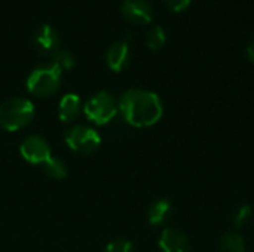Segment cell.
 <instances>
[{
  "mask_svg": "<svg viewBox=\"0 0 254 252\" xmlns=\"http://www.w3.org/2000/svg\"><path fill=\"white\" fill-rule=\"evenodd\" d=\"M247 56H249V59L254 64V40L249 45V48H247Z\"/></svg>",
  "mask_w": 254,
  "mask_h": 252,
  "instance_id": "ffe728a7",
  "label": "cell"
},
{
  "mask_svg": "<svg viewBox=\"0 0 254 252\" xmlns=\"http://www.w3.org/2000/svg\"><path fill=\"white\" fill-rule=\"evenodd\" d=\"M122 15L135 25H146L153 19V7L147 0H124Z\"/></svg>",
  "mask_w": 254,
  "mask_h": 252,
  "instance_id": "52a82bcc",
  "label": "cell"
},
{
  "mask_svg": "<svg viewBox=\"0 0 254 252\" xmlns=\"http://www.w3.org/2000/svg\"><path fill=\"white\" fill-rule=\"evenodd\" d=\"M51 59H52L51 62L55 64L61 71L63 70H71L76 65V59H74L73 53L65 50V49H60Z\"/></svg>",
  "mask_w": 254,
  "mask_h": 252,
  "instance_id": "2e32d148",
  "label": "cell"
},
{
  "mask_svg": "<svg viewBox=\"0 0 254 252\" xmlns=\"http://www.w3.org/2000/svg\"><path fill=\"white\" fill-rule=\"evenodd\" d=\"M64 140H65V144L68 146V149H71L73 151H76L82 156L92 154L94 151L98 150V147L101 144L100 134L95 129L82 126V125L68 128L64 134Z\"/></svg>",
  "mask_w": 254,
  "mask_h": 252,
  "instance_id": "5b68a950",
  "label": "cell"
},
{
  "mask_svg": "<svg viewBox=\"0 0 254 252\" xmlns=\"http://www.w3.org/2000/svg\"><path fill=\"white\" fill-rule=\"evenodd\" d=\"M119 111V104L115 97L106 91L92 95L83 105V113L86 119L95 125H107L112 122Z\"/></svg>",
  "mask_w": 254,
  "mask_h": 252,
  "instance_id": "277c9868",
  "label": "cell"
},
{
  "mask_svg": "<svg viewBox=\"0 0 254 252\" xmlns=\"http://www.w3.org/2000/svg\"><path fill=\"white\" fill-rule=\"evenodd\" d=\"M42 169L48 177H51L54 180H63L68 174L67 165L61 159H55V157H51L49 160H46L42 165Z\"/></svg>",
  "mask_w": 254,
  "mask_h": 252,
  "instance_id": "5bb4252c",
  "label": "cell"
},
{
  "mask_svg": "<svg viewBox=\"0 0 254 252\" xmlns=\"http://www.w3.org/2000/svg\"><path fill=\"white\" fill-rule=\"evenodd\" d=\"M34 46L43 56L52 58L60 50V36L57 30L48 24L40 25L33 36Z\"/></svg>",
  "mask_w": 254,
  "mask_h": 252,
  "instance_id": "ba28073f",
  "label": "cell"
},
{
  "mask_svg": "<svg viewBox=\"0 0 254 252\" xmlns=\"http://www.w3.org/2000/svg\"><path fill=\"white\" fill-rule=\"evenodd\" d=\"M220 252H246V244L241 235L235 232L225 233L219 244Z\"/></svg>",
  "mask_w": 254,
  "mask_h": 252,
  "instance_id": "4fadbf2b",
  "label": "cell"
},
{
  "mask_svg": "<svg viewBox=\"0 0 254 252\" xmlns=\"http://www.w3.org/2000/svg\"><path fill=\"white\" fill-rule=\"evenodd\" d=\"M167 34L161 25H155L149 30L146 36V45L150 50H161L165 46Z\"/></svg>",
  "mask_w": 254,
  "mask_h": 252,
  "instance_id": "9a60e30c",
  "label": "cell"
},
{
  "mask_svg": "<svg viewBox=\"0 0 254 252\" xmlns=\"http://www.w3.org/2000/svg\"><path fill=\"white\" fill-rule=\"evenodd\" d=\"M19 153L24 160L33 165H43L46 160L52 157L48 141L39 135L27 137L19 146Z\"/></svg>",
  "mask_w": 254,
  "mask_h": 252,
  "instance_id": "8992f818",
  "label": "cell"
},
{
  "mask_svg": "<svg viewBox=\"0 0 254 252\" xmlns=\"http://www.w3.org/2000/svg\"><path fill=\"white\" fill-rule=\"evenodd\" d=\"M82 111V101L79 98V95L76 94H65L60 104H58V117L60 120L68 123L73 122L79 117Z\"/></svg>",
  "mask_w": 254,
  "mask_h": 252,
  "instance_id": "8fae6325",
  "label": "cell"
},
{
  "mask_svg": "<svg viewBox=\"0 0 254 252\" xmlns=\"http://www.w3.org/2000/svg\"><path fill=\"white\" fill-rule=\"evenodd\" d=\"M161 252H190V242L188 236L174 227H168L159 238Z\"/></svg>",
  "mask_w": 254,
  "mask_h": 252,
  "instance_id": "9c48e42d",
  "label": "cell"
},
{
  "mask_svg": "<svg viewBox=\"0 0 254 252\" xmlns=\"http://www.w3.org/2000/svg\"><path fill=\"white\" fill-rule=\"evenodd\" d=\"M104 252H132V244L127 239H115L106 247Z\"/></svg>",
  "mask_w": 254,
  "mask_h": 252,
  "instance_id": "ac0fdd59",
  "label": "cell"
},
{
  "mask_svg": "<svg viewBox=\"0 0 254 252\" xmlns=\"http://www.w3.org/2000/svg\"><path fill=\"white\" fill-rule=\"evenodd\" d=\"M61 70L55 64L42 65L30 73L27 77V89L34 97H51L54 95L61 85Z\"/></svg>",
  "mask_w": 254,
  "mask_h": 252,
  "instance_id": "3957f363",
  "label": "cell"
},
{
  "mask_svg": "<svg viewBox=\"0 0 254 252\" xmlns=\"http://www.w3.org/2000/svg\"><path fill=\"white\" fill-rule=\"evenodd\" d=\"M252 214H253L252 206H249V205H243V206H240V208L237 209V212L234 214V218H232V221H234L235 227H238V229L244 227V226L250 221Z\"/></svg>",
  "mask_w": 254,
  "mask_h": 252,
  "instance_id": "e0dca14e",
  "label": "cell"
},
{
  "mask_svg": "<svg viewBox=\"0 0 254 252\" xmlns=\"http://www.w3.org/2000/svg\"><path fill=\"white\" fill-rule=\"evenodd\" d=\"M190 1H192V0H164V3L167 4V7H168L170 10L176 12V13L186 10V9L190 6Z\"/></svg>",
  "mask_w": 254,
  "mask_h": 252,
  "instance_id": "d6986e66",
  "label": "cell"
},
{
  "mask_svg": "<svg viewBox=\"0 0 254 252\" xmlns=\"http://www.w3.org/2000/svg\"><path fill=\"white\" fill-rule=\"evenodd\" d=\"M107 65L112 71L121 73L129 62V46L127 42H115L106 53Z\"/></svg>",
  "mask_w": 254,
  "mask_h": 252,
  "instance_id": "30bf717a",
  "label": "cell"
},
{
  "mask_svg": "<svg viewBox=\"0 0 254 252\" xmlns=\"http://www.w3.org/2000/svg\"><path fill=\"white\" fill-rule=\"evenodd\" d=\"M34 107L30 100L10 98L0 104V128L9 132L19 131L31 123Z\"/></svg>",
  "mask_w": 254,
  "mask_h": 252,
  "instance_id": "7a4b0ae2",
  "label": "cell"
},
{
  "mask_svg": "<svg viewBox=\"0 0 254 252\" xmlns=\"http://www.w3.org/2000/svg\"><path fill=\"white\" fill-rule=\"evenodd\" d=\"M119 111L124 120L131 126L147 128L161 120L164 107L155 92L146 89H129L121 97Z\"/></svg>",
  "mask_w": 254,
  "mask_h": 252,
  "instance_id": "6da1fadb",
  "label": "cell"
},
{
  "mask_svg": "<svg viewBox=\"0 0 254 252\" xmlns=\"http://www.w3.org/2000/svg\"><path fill=\"white\" fill-rule=\"evenodd\" d=\"M171 211H173V205L168 199H158L150 205L147 212V220L152 226L164 224L170 218Z\"/></svg>",
  "mask_w": 254,
  "mask_h": 252,
  "instance_id": "7c38bea8",
  "label": "cell"
}]
</instances>
